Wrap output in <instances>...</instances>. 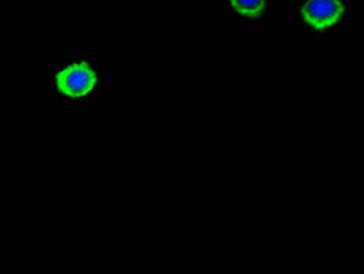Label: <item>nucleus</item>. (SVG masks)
Masks as SVG:
<instances>
[{
    "mask_svg": "<svg viewBox=\"0 0 364 274\" xmlns=\"http://www.w3.org/2000/svg\"><path fill=\"white\" fill-rule=\"evenodd\" d=\"M230 4L240 16L256 18L264 11V0H230Z\"/></svg>",
    "mask_w": 364,
    "mask_h": 274,
    "instance_id": "obj_3",
    "label": "nucleus"
},
{
    "mask_svg": "<svg viewBox=\"0 0 364 274\" xmlns=\"http://www.w3.org/2000/svg\"><path fill=\"white\" fill-rule=\"evenodd\" d=\"M55 87L70 99H85L97 87V72L88 60L74 58L55 72Z\"/></svg>",
    "mask_w": 364,
    "mask_h": 274,
    "instance_id": "obj_1",
    "label": "nucleus"
},
{
    "mask_svg": "<svg viewBox=\"0 0 364 274\" xmlns=\"http://www.w3.org/2000/svg\"><path fill=\"white\" fill-rule=\"evenodd\" d=\"M343 16L339 0H306L301 9V19L316 32H325L335 27Z\"/></svg>",
    "mask_w": 364,
    "mask_h": 274,
    "instance_id": "obj_2",
    "label": "nucleus"
}]
</instances>
